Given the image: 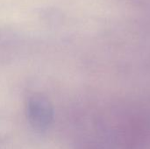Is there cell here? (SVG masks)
<instances>
[{
  "label": "cell",
  "instance_id": "obj_1",
  "mask_svg": "<svg viewBox=\"0 0 150 149\" xmlns=\"http://www.w3.org/2000/svg\"><path fill=\"white\" fill-rule=\"evenodd\" d=\"M27 119L31 126L38 132L47 130L54 119L51 103L43 96H33L27 104Z\"/></svg>",
  "mask_w": 150,
  "mask_h": 149
}]
</instances>
